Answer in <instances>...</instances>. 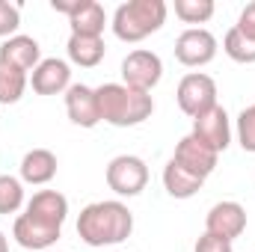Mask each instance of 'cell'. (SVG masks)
<instances>
[{
  "mask_svg": "<svg viewBox=\"0 0 255 252\" xmlns=\"http://www.w3.org/2000/svg\"><path fill=\"white\" fill-rule=\"evenodd\" d=\"M133 232V214L119 199L92 202L77 217V238L86 247H119Z\"/></svg>",
  "mask_w": 255,
  "mask_h": 252,
  "instance_id": "cell-1",
  "label": "cell"
},
{
  "mask_svg": "<svg viewBox=\"0 0 255 252\" xmlns=\"http://www.w3.org/2000/svg\"><path fill=\"white\" fill-rule=\"evenodd\" d=\"M101 122L113 127H133L142 125L154 113V98L148 92H136L125 83H101L95 89Z\"/></svg>",
  "mask_w": 255,
  "mask_h": 252,
  "instance_id": "cell-2",
  "label": "cell"
},
{
  "mask_svg": "<svg viewBox=\"0 0 255 252\" xmlns=\"http://www.w3.org/2000/svg\"><path fill=\"white\" fill-rule=\"evenodd\" d=\"M166 3L163 0H128L113 12V33L122 42H142L166 24Z\"/></svg>",
  "mask_w": 255,
  "mask_h": 252,
  "instance_id": "cell-3",
  "label": "cell"
},
{
  "mask_svg": "<svg viewBox=\"0 0 255 252\" xmlns=\"http://www.w3.org/2000/svg\"><path fill=\"white\" fill-rule=\"evenodd\" d=\"M175 98H178V107H181L184 116L199 119L202 113L217 107V83L205 71H190V74L181 77V83L175 89Z\"/></svg>",
  "mask_w": 255,
  "mask_h": 252,
  "instance_id": "cell-4",
  "label": "cell"
},
{
  "mask_svg": "<svg viewBox=\"0 0 255 252\" xmlns=\"http://www.w3.org/2000/svg\"><path fill=\"white\" fill-rule=\"evenodd\" d=\"M148 184V166L136 154H119L107 163V187L116 196H139Z\"/></svg>",
  "mask_w": 255,
  "mask_h": 252,
  "instance_id": "cell-5",
  "label": "cell"
},
{
  "mask_svg": "<svg viewBox=\"0 0 255 252\" xmlns=\"http://www.w3.org/2000/svg\"><path fill=\"white\" fill-rule=\"evenodd\" d=\"M163 77V63L154 51H145V48H136L130 51L125 60H122V83L136 89V92H148L160 83Z\"/></svg>",
  "mask_w": 255,
  "mask_h": 252,
  "instance_id": "cell-6",
  "label": "cell"
},
{
  "mask_svg": "<svg viewBox=\"0 0 255 252\" xmlns=\"http://www.w3.org/2000/svg\"><path fill=\"white\" fill-rule=\"evenodd\" d=\"M217 51H220L217 36L205 27H190L175 39V60L181 65H190V68L208 65L217 57Z\"/></svg>",
  "mask_w": 255,
  "mask_h": 252,
  "instance_id": "cell-7",
  "label": "cell"
},
{
  "mask_svg": "<svg viewBox=\"0 0 255 252\" xmlns=\"http://www.w3.org/2000/svg\"><path fill=\"white\" fill-rule=\"evenodd\" d=\"M244 229H247V208L241 202H232V199L217 202L205 217V232L217 235L223 241H232V244H235V238L244 235Z\"/></svg>",
  "mask_w": 255,
  "mask_h": 252,
  "instance_id": "cell-8",
  "label": "cell"
},
{
  "mask_svg": "<svg viewBox=\"0 0 255 252\" xmlns=\"http://www.w3.org/2000/svg\"><path fill=\"white\" fill-rule=\"evenodd\" d=\"M193 136L199 139V142H205L208 148H214L217 154L220 151H226L229 148V142H232V122H229V113H226V107H211L208 113H202L199 119H193Z\"/></svg>",
  "mask_w": 255,
  "mask_h": 252,
  "instance_id": "cell-9",
  "label": "cell"
},
{
  "mask_svg": "<svg viewBox=\"0 0 255 252\" xmlns=\"http://www.w3.org/2000/svg\"><path fill=\"white\" fill-rule=\"evenodd\" d=\"M172 160H175V163H181L187 172H193L196 178H202V181H205V178L217 169L220 154H217L214 148H208L205 142H199L193 133H187V136H181V139H178Z\"/></svg>",
  "mask_w": 255,
  "mask_h": 252,
  "instance_id": "cell-10",
  "label": "cell"
},
{
  "mask_svg": "<svg viewBox=\"0 0 255 252\" xmlns=\"http://www.w3.org/2000/svg\"><path fill=\"white\" fill-rule=\"evenodd\" d=\"M24 214L30 220H36V223L48 226V229H60L63 232V223H65V217H68V199L60 190H39L27 202Z\"/></svg>",
  "mask_w": 255,
  "mask_h": 252,
  "instance_id": "cell-11",
  "label": "cell"
},
{
  "mask_svg": "<svg viewBox=\"0 0 255 252\" xmlns=\"http://www.w3.org/2000/svg\"><path fill=\"white\" fill-rule=\"evenodd\" d=\"M30 83H33V92L39 95H60V92H68L71 86V65L65 60H42L30 71Z\"/></svg>",
  "mask_w": 255,
  "mask_h": 252,
  "instance_id": "cell-12",
  "label": "cell"
},
{
  "mask_svg": "<svg viewBox=\"0 0 255 252\" xmlns=\"http://www.w3.org/2000/svg\"><path fill=\"white\" fill-rule=\"evenodd\" d=\"M65 113L77 127H95L101 122L95 89L83 86V83H71L68 92H65Z\"/></svg>",
  "mask_w": 255,
  "mask_h": 252,
  "instance_id": "cell-13",
  "label": "cell"
},
{
  "mask_svg": "<svg viewBox=\"0 0 255 252\" xmlns=\"http://www.w3.org/2000/svg\"><path fill=\"white\" fill-rule=\"evenodd\" d=\"M60 229H48V226H42V223H36V220H30L27 214H21L18 220H15V226H12V238L18 241V247H24V250H51L57 241H60Z\"/></svg>",
  "mask_w": 255,
  "mask_h": 252,
  "instance_id": "cell-14",
  "label": "cell"
},
{
  "mask_svg": "<svg viewBox=\"0 0 255 252\" xmlns=\"http://www.w3.org/2000/svg\"><path fill=\"white\" fill-rule=\"evenodd\" d=\"M0 60L15 65V68H21V71H33L36 65L42 63V48H39V42L33 36L15 33L12 39H6L0 45Z\"/></svg>",
  "mask_w": 255,
  "mask_h": 252,
  "instance_id": "cell-15",
  "label": "cell"
},
{
  "mask_svg": "<svg viewBox=\"0 0 255 252\" xmlns=\"http://www.w3.org/2000/svg\"><path fill=\"white\" fill-rule=\"evenodd\" d=\"M54 175H57V154L54 151L30 148L21 157V181H27L33 187H42V184L54 181Z\"/></svg>",
  "mask_w": 255,
  "mask_h": 252,
  "instance_id": "cell-16",
  "label": "cell"
},
{
  "mask_svg": "<svg viewBox=\"0 0 255 252\" xmlns=\"http://www.w3.org/2000/svg\"><path fill=\"white\" fill-rule=\"evenodd\" d=\"M71 36H101L107 27V12L98 0H80L68 15Z\"/></svg>",
  "mask_w": 255,
  "mask_h": 252,
  "instance_id": "cell-17",
  "label": "cell"
},
{
  "mask_svg": "<svg viewBox=\"0 0 255 252\" xmlns=\"http://www.w3.org/2000/svg\"><path fill=\"white\" fill-rule=\"evenodd\" d=\"M65 51H68V60L74 65H80V68H95V65L104 60L107 45H104L101 36H68Z\"/></svg>",
  "mask_w": 255,
  "mask_h": 252,
  "instance_id": "cell-18",
  "label": "cell"
},
{
  "mask_svg": "<svg viewBox=\"0 0 255 252\" xmlns=\"http://www.w3.org/2000/svg\"><path fill=\"white\" fill-rule=\"evenodd\" d=\"M202 178H196L193 172H187L181 163H175V160H169L166 166H163V187L166 193L172 196V199H190L196 196L199 190H202Z\"/></svg>",
  "mask_w": 255,
  "mask_h": 252,
  "instance_id": "cell-19",
  "label": "cell"
},
{
  "mask_svg": "<svg viewBox=\"0 0 255 252\" xmlns=\"http://www.w3.org/2000/svg\"><path fill=\"white\" fill-rule=\"evenodd\" d=\"M27 89V71L0 60V104H18Z\"/></svg>",
  "mask_w": 255,
  "mask_h": 252,
  "instance_id": "cell-20",
  "label": "cell"
},
{
  "mask_svg": "<svg viewBox=\"0 0 255 252\" xmlns=\"http://www.w3.org/2000/svg\"><path fill=\"white\" fill-rule=\"evenodd\" d=\"M223 51H226L229 60H235V63H241V65L255 63V42L247 39L238 27H232V30L223 36Z\"/></svg>",
  "mask_w": 255,
  "mask_h": 252,
  "instance_id": "cell-21",
  "label": "cell"
},
{
  "mask_svg": "<svg viewBox=\"0 0 255 252\" xmlns=\"http://www.w3.org/2000/svg\"><path fill=\"white\" fill-rule=\"evenodd\" d=\"M214 0H175V15L184 24H205L214 15Z\"/></svg>",
  "mask_w": 255,
  "mask_h": 252,
  "instance_id": "cell-22",
  "label": "cell"
},
{
  "mask_svg": "<svg viewBox=\"0 0 255 252\" xmlns=\"http://www.w3.org/2000/svg\"><path fill=\"white\" fill-rule=\"evenodd\" d=\"M24 205V184L15 175H0V214H15Z\"/></svg>",
  "mask_w": 255,
  "mask_h": 252,
  "instance_id": "cell-23",
  "label": "cell"
},
{
  "mask_svg": "<svg viewBox=\"0 0 255 252\" xmlns=\"http://www.w3.org/2000/svg\"><path fill=\"white\" fill-rule=\"evenodd\" d=\"M238 142L244 151L255 154V104L244 107L238 116Z\"/></svg>",
  "mask_w": 255,
  "mask_h": 252,
  "instance_id": "cell-24",
  "label": "cell"
},
{
  "mask_svg": "<svg viewBox=\"0 0 255 252\" xmlns=\"http://www.w3.org/2000/svg\"><path fill=\"white\" fill-rule=\"evenodd\" d=\"M18 27H21V6L0 0V39H12Z\"/></svg>",
  "mask_w": 255,
  "mask_h": 252,
  "instance_id": "cell-25",
  "label": "cell"
},
{
  "mask_svg": "<svg viewBox=\"0 0 255 252\" xmlns=\"http://www.w3.org/2000/svg\"><path fill=\"white\" fill-rule=\"evenodd\" d=\"M193 252H235V247H232V241H223V238H217V235H208V232H205V235L196 241Z\"/></svg>",
  "mask_w": 255,
  "mask_h": 252,
  "instance_id": "cell-26",
  "label": "cell"
},
{
  "mask_svg": "<svg viewBox=\"0 0 255 252\" xmlns=\"http://www.w3.org/2000/svg\"><path fill=\"white\" fill-rule=\"evenodd\" d=\"M235 27H238L247 39H253V42H255V0L244 6V12H241V18H238V24H235Z\"/></svg>",
  "mask_w": 255,
  "mask_h": 252,
  "instance_id": "cell-27",
  "label": "cell"
},
{
  "mask_svg": "<svg viewBox=\"0 0 255 252\" xmlns=\"http://www.w3.org/2000/svg\"><path fill=\"white\" fill-rule=\"evenodd\" d=\"M0 252H9V241H6V235L0 232Z\"/></svg>",
  "mask_w": 255,
  "mask_h": 252,
  "instance_id": "cell-28",
  "label": "cell"
}]
</instances>
